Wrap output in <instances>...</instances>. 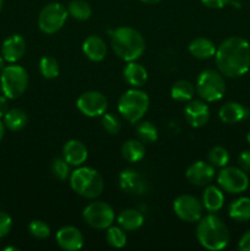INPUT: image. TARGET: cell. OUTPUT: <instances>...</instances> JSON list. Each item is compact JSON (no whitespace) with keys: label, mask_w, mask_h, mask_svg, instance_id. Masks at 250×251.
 <instances>
[{"label":"cell","mask_w":250,"mask_h":251,"mask_svg":"<svg viewBox=\"0 0 250 251\" xmlns=\"http://www.w3.org/2000/svg\"><path fill=\"white\" fill-rule=\"evenodd\" d=\"M218 71L225 77H240L250 69V44L247 39L232 36L218 46L215 54Z\"/></svg>","instance_id":"cell-1"},{"label":"cell","mask_w":250,"mask_h":251,"mask_svg":"<svg viewBox=\"0 0 250 251\" xmlns=\"http://www.w3.org/2000/svg\"><path fill=\"white\" fill-rule=\"evenodd\" d=\"M196 239L205 249L218 251L229 243V229L215 213L202 216L196 226Z\"/></svg>","instance_id":"cell-2"},{"label":"cell","mask_w":250,"mask_h":251,"mask_svg":"<svg viewBox=\"0 0 250 251\" xmlns=\"http://www.w3.org/2000/svg\"><path fill=\"white\" fill-rule=\"evenodd\" d=\"M112 48L123 60L135 61L144 54L146 43L137 29L129 26H122L112 33Z\"/></svg>","instance_id":"cell-3"},{"label":"cell","mask_w":250,"mask_h":251,"mask_svg":"<svg viewBox=\"0 0 250 251\" xmlns=\"http://www.w3.org/2000/svg\"><path fill=\"white\" fill-rule=\"evenodd\" d=\"M71 189L85 199H96L103 193L104 181L102 176L91 167H77L70 174Z\"/></svg>","instance_id":"cell-4"},{"label":"cell","mask_w":250,"mask_h":251,"mask_svg":"<svg viewBox=\"0 0 250 251\" xmlns=\"http://www.w3.org/2000/svg\"><path fill=\"white\" fill-rule=\"evenodd\" d=\"M150 107V97L145 91L139 88H130L120 96L118 100V110L120 115L130 124H137Z\"/></svg>","instance_id":"cell-5"},{"label":"cell","mask_w":250,"mask_h":251,"mask_svg":"<svg viewBox=\"0 0 250 251\" xmlns=\"http://www.w3.org/2000/svg\"><path fill=\"white\" fill-rule=\"evenodd\" d=\"M28 86V74L21 65L11 63L5 66L0 75V87L5 97L9 100H16L21 97Z\"/></svg>","instance_id":"cell-6"},{"label":"cell","mask_w":250,"mask_h":251,"mask_svg":"<svg viewBox=\"0 0 250 251\" xmlns=\"http://www.w3.org/2000/svg\"><path fill=\"white\" fill-rule=\"evenodd\" d=\"M195 91L205 102H217L225 92V82L220 71L206 69L201 71L196 80Z\"/></svg>","instance_id":"cell-7"},{"label":"cell","mask_w":250,"mask_h":251,"mask_svg":"<svg viewBox=\"0 0 250 251\" xmlns=\"http://www.w3.org/2000/svg\"><path fill=\"white\" fill-rule=\"evenodd\" d=\"M69 12L60 2H49L38 15V27L43 33L54 34L63 28Z\"/></svg>","instance_id":"cell-8"},{"label":"cell","mask_w":250,"mask_h":251,"mask_svg":"<svg viewBox=\"0 0 250 251\" xmlns=\"http://www.w3.org/2000/svg\"><path fill=\"white\" fill-rule=\"evenodd\" d=\"M82 217L90 227L96 229H107L114 222L115 213L112 206L107 202L95 201L83 208Z\"/></svg>","instance_id":"cell-9"},{"label":"cell","mask_w":250,"mask_h":251,"mask_svg":"<svg viewBox=\"0 0 250 251\" xmlns=\"http://www.w3.org/2000/svg\"><path fill=\"white\" fill-rule=\"evenodd\" d=\"M217 183L223 191L229 194H242L249 186L247 172L238 167H223L217 176Z\"/></svg>","instance_id":"cell-10"},{"label":"cell","mask_w":250,"mask_h":251,"mask_svg":"<svg viewBox=\"0 0 250 251\" xmlns=\"http://www.w3.org/2000/svg\"><path fill=\"white\" fill-rule=\"evenodd\" d=\"M174 213L179 220L188 223H198L203 216V205L201 201H199L195 196L179 195L173 202Z\"/></svg>","instance_id":"cell-11"},{"label":"cell","mask_w":250,"mask_h":251,"mask_svg":"<svg viewBox=\"0 0 250 251\" xmlns=\"http://www.w3.org/2000/svg\"><path fill=\"white\" fill-rule=\"evenodd\" d=\"M76 107L88 118L102 117L108 108V100L103 93L98 91H87L77 98Z\"/></svg>","instance_id":"cell-12"},{"label":"cell","mask_w":250,"mask_h":251,"mask_svg":"<svg viewBox=\"0 0 250 251\" xmlns=\"http://www.w3.org/2000/svg\"><path fill=\"white\" fill-rule=\"evenodd\" d=\"M119 186L123 191L130 195H144L149 191L145 176L139 171L132 168H126L119 174Z\"/></svg>","instance_id":"cell-13"},{"label":"cell","mask_w":250,"mask_h":251,"mask_svg":"<svg viewBox=\"0 0 250 251\" xmlns=\"http://www.w3.org/2000/svg\"><path fill=\"white\" fill-rule=\"evenodd\" d=\"M215 167L211 163L198 161L191 163L185 172L188 181L196 186H207L215 178Z\"/></svg>","instance_id":"cell-14"},{"label":"cell","mask_w":250,"mask_h":251,"mask_svg":"<svg viewBox=\"0 0 250 251\" xmlns=\"http://www.w3.org/2000/svg\"><path fill=\"white\" fill-rule=\"evenodd\" d=\"M184 115L193 127H201L210 119V107L202 100H191L184 108Z\"/></svg>","instance_id":"cell-15"},{"label":"cell","mask_w":250,"mask_h":251,"mask_svg":"<svg viewBox=\"0 0 250 251\" xmlns=\"http://www.w3.org/2000/svg\"><path fill=\"white\" fill-rule=\"evenodd\" d=\"M56 244L63 250L77 251L83 247V235L74 226H64L56 232Z\"/></svg>","instance_id":"cell-16"},{"label":"cell","mask_w":250,"mask_h":251,"mask_svg":"<svg viewBox=\"0 0 250 251\" xmlns=\"http://www.w3.org/2000/svg\"><path fill=\"white\" fill-rule=\"evenodd\" d=\"M26 53V41L20 34L7 37L1 46V55L7 63H16Z\"/></svg>","instance_id":"cell-17"},{"label":"cell","mask_w":250,"mask_h":251,"mask_svg":"<svg viewBox=\"0 0 250 251\" xmlns=\"http://www.w3.org/2000/svg\"><path fill=\"white\" fill-rule=\"evenodd\" d=\"M88 157L87 147L78 140H69L63 146V158L70 166L80 167Z\"/></svg>","instance_id":"cell-18"},{"label":"cell","mask_w":250,"mask_h":251,"mask_svg":"<svg viewBox=\"0 0 250 251\" xmlns=\"http://www.w3.org/2000/svg\"><path fill=\"white\" fill-rule=\"evenodd\" d=\"M82 51L90 60L102 61L107 55V44L100 36L91 34L83 41Z\"/></svg>","instance_id":"cell-19"},{"label":"cell","mask_w":250,"mask_h":251,"mask_svg":"<svg viewBox=\"0 0 250 251\" xmlns=\"http://www.w3.org/2000/svg\"><path fill=\"white\" fill-rule=\"evenodd\" d=\"M123 75H124V80L126 81L127 85L135 88L142 87L149 78L145 66L136 63V61H127L124 70H123Z\"/></svg>","instance_id":"cell-20"},{"label":"cell","mask_w":250,"mask_h":251,"mask_svg":"<svg viewBox=\"0 0 250 251\" xmlns=\"http://www.w3.org/2000/svg\"><path fill=\"white\" fill-rule=\"evenodd\" d=\"M202 205L207 212L216 213L225 205V195L221 188L215 185H207L202 194Z\"/></svg>","instance_id":"cell-21"},{"label":"cell","mask_w":250,"mask_h":251,"mask_svg":"<svg viewBox=\"0 0 250 251\" xmlns=\"http://www.w3.org/2000/svg\"><path fill=\"white\" fill-rule=\"evenodd\" d=\"M188 49L194 58L201 59V60H206V59L215 56L216 50H217L215 43L205 37H198V38L193 39L189 44Z\"/></svg>","instance_id":"cell-22"},{"label":"cell","mask_w":250,"mask_h":251,"mask_svg":"<svg viewBox=\"0 0 250 251\" xmlns=\"http://www.w3.org/2000/svg\"><path fill=\"white\" fill-rule=\"evenodd\" d=\"M218 117L225 124H235L248 117V110L240 103L228 102L220 108Z\"/></svg>","instance_id":"cell-23"},{"label":"cell","mask_w":250,"mask_h":251,"mask_svg":"<svg viewBox=\"0 0 250 251\" xmlns=\"http://www.w3.org/2000/svg\"><path fill=\"white\" fill-rule=\"evenodd\" d=\"M118 225L124 230H136L144 225V215L135 208H126L118 215Z\"/></svg>","instance_id":"cell-24"},{"label":"cell","mask_w":250,"mask_h":251,"mask_svg":"<svg viewBox=\"0 0 250 251\" xmlns=\"http://www.w3.org/2000/svg\"><path fill=\"white\" fill-rule=\"evenodd\" d=\"M145 153H146L145 145L140 140L130 139L122 146V157L129 163H136L141 161L145 157Z\"/></svg>","instance_id":"cell-25"},{"label":"cell","mask_w":250,"mask_h":251,"mask_svg":"<svg viewBox=\"0 0 250 251\" xmlns=\"http://www.w3.org/2000/svg\"><path fill=\"white\" fill-rule=\"evenodd\" d=\"M229 217L237 222H247L250 221V198L243 196L237 199L229 205Z\"/></svg>","instance_id":"cell-26"},{"label":"cell","mask_w":250,"mask_h":251,"mask_svg":"<svg viewBox=\"0 0 250 251\" xmlns=\"http://www.w3.org/2000/svg\"><path fill=\"white\" fill-rule=\"evenodd\" d=\"M28 123V117L25 110L19 108H12L4 115V125L11 131H20L24 129Z\"/></svg>","instance_id":"cell-27"},{"label":"cell","mask_w":250,"mask_h":251,"mask_svg":"<svg viewBox=\"0 0 250 251\" xmlns=\"http://www.w3.org/2000/svg\"><path fill=\"white\" fill-rule=\"evenodd\" d=\"M195 87L190 81L179 80L173 83L171 88V96L176 102H189L193 100Z\"/></svg>","instance_id":"cell-28"},{"label":"cell","mask_w":250,"mask_h":251,"mask_svg":"<svg viewBox=\"0 0 250 251\" xmlns=\"http://www.w3.org/2000/svg\"><path fill=\"white\" fill-rule=\"evenodd\" d=\"M66 9L69 15L78 21H86L92 15V7L85 0H71Z\"/></svg>","instance_id":"cell-29"},{"label":"cell","mask_w":250,"mask_h":251,"mask_svg":"<svg viewBox=\"0 0 250 251\" xmlns=\"http://www.w3.org/2000/svg\"><path fill=\"white\" fill-rule=\"evenodd\" d=\"M136 135L144 144H152L158 139V130L151 122H139L136 125Z\"/></svg>","instance_id":"cell-30"},{"label":"cell","mask_w":250,"mask_h":251,"mask_svg":"<svg viewBox=\"0 0 250 251\" xmlns=\"http://www.w3.org/2000/svg\"><path fill=\"white\" fill-rule=\"evenodd\" d=\"M105 240H107L108 244L112 248L115 249H122L126 244V233L123 229L122 227H110L107 228V232H105Z\"/></svg>","instance_id":"cell-31"},{"label":"cell","mask_w":250,"mask_h":251,"mask_svg":"<svg viewBox=\"0 0 250 251\" xmlns=\"http://www.w3.org/2000/svg\"><path fill=\"white\" fill-rule=\"evenodd\" d=\"M39 71L44 78H55L59 76V63L50 55L42 56L39 60Z\"/></svg>","instance_id":"cell-32"},{"label":"cell","mask_w":250,"mask_h":251,"mask_svg":"<svg viewBox=\"0 0 250 251\" xmlns=\"http://www.w3.org/2000/svg\"><path fill=\"white\" fill-rule=\"evenodd\" d=\"M208 162L213 167H220L223 168L229 162V153L227 150L222 146H215L208 152Z\"/></svg>","instance_id":"cell-33"},{"label":"cell","mask_w":250,"mask_h":251,"mask_svg":"<svg viewBox=\"0 0 250 251\" xmlns=\"http://www.w3.org/2000/svg\"><path fill=\"white\" fill-rule=\"evenodd\" d=\"M50 172L59 180H65L70 176V164L64 158H54L50 164Z\"/></svg>","instance_id":"cell-34"},{"label":"cell","mask_w":250,"mask_h":251,"mask_svg":"<svg viewBox=\"0 0 250 251\" xmlns=\"http://www.w3.org/2000/svg\"><path fill=\"white\" fill-rule=\"evenodd\" d=\"M28 232L32 237L37 239H46L50 235V227L44 221L34 220L29 222Z\"/></svg>","instance_id":"cell-35"},{"label":"cell","mask_w":250,"mask_h":251,"mask_svg":"<svg viewBox=\"0 0 250 251\" xmlns=\"http://www.w3.org/2000/svg\"><path fill=\"white\" fill-rule=\"evenodd\" d=\"M102 126L108 134L117 135L122 130V122L113 113H104L102 115Z\"/></svg>","instance_id":"cell-36"},{"label":"cell","mask_w":250,"mask_h":251,"mask_svg":"<svg viewBox=\"0 0 250 251\" xmlns=\"http://www.w3.org/2000/svg\"><path fill=\"white\" fill-rule=\"evenodd\" d=\"M12 227V220L6 212L0 211V239L6 237Z\"/></svg>","instance_id":"cell-37"},{"label":"cell","mask_w":250,"mask_h":251,"mask_svg":"<svg viewBox=\"0 0 250 251\" xmlns=\"http://www.w3.org/2000/svg\"><path fill=\"white\" fill-rule=\"evenodd\" d=\"M238 164L244 172L250 173V151H244L238 157Z\"/></svg>","instance_id":"cell-38"},{"label":"cell","mask_w":250,"mask_h":251,"mask_svg":"<svg viewBox=\"0 0 250 251\" xmlns=\"http://www.w3.org/2000/svg\"><path fill=\"white\" fill-rule=\"evenodd\" d=\"M230 1L232 0H201V2L208 9H223Z\"/></svg>","instance_id":"cell-39"},{"label":"cell","mask_w":250,"mask_h":251,"mask_svg":"<svg viewBox=\"0 0 250 251\" xmlns=\"http://www.w3.org/2000/svg\"><path fill=\"white\" fill-rule=\"evenodd\" d=\"M238 249L240 251H250V229L242 235L238 243Z\"/></svg>","instance_id":"cell-40"},{"label":"cell","mask_w":250,"mask_h":251,"mask_svg":"<svg viewBox=\"0 0 250 251\" xmlns=\"http://www.w3.org/2000/svg\"><path fill=\"white\" fill-rule=\"evenodd\" d=\"M9 98L5 97V96H0V119L4 118V115L6 114V112L9 110V103H7Z\"/></svg>","instance_id":"cell-41"},{"label":"cell","mask_w":250,"mask_h":251,"mask_svg":"<svg viewBox=\"0 0 250 251\" xmlns=\"http://www.w3.org/2000/svg\"><path fill=\"white\" fill-rule=\"evenodd\" d=\"M4 135H5V125H4V123L0 120V141L2 140Z\"/></svg>","instance_id":"cell-42"},{"label":"cell","mask_w":250,"mask_h":251,"mask_svg":"<svg viewBox=\"0 0 250 251\" xmlns=\"http://www.w3.org/2000/svg\"><path fill=\"white\" fill-rule=\"evenodd\" d=\"M140 1L145 2V4H158L162 0H140Z\"/></svg>","instance_id":"cell-43"},{"label":"cell","mask_w":250,"mask_h":251,"mask_svg":"<svg viewBox=\"0 0 250 251\" xmlns=\"http://www.w3.org/2000/svg\"><path fill=\"white\" fill-rule=\"evenodd\" d=\"M4 68H5V59L4 56L0 55V71H1Z\"/></svg>","instance_id":"cell-44"},{"label":"cell","mask_w":250,"mask_h":251,"mask_svg":"<svg viewBox=\"0 0 250 251\" xmlns=\"http://www.w3.org/2000/svg\"><path fill=\"white\" fill-rule=\"evenodd\" d=\"M4 251H19V248H15V247H7V248H5Z\"/></svg>","instance_id":"cell-45"},{"label":"cell","mask_w":250,"mask_h":251,"mask_svg":"<svg viewBox=\"0 0 250 251\" xmlns=\"http://www.w3.org/2000/svg\"><path fill=\"white\" fill-rule=\"evenodd\" d=\"M247 141H248V144L250 145V131L248 132V135H247Z\"/></svg>","instance_id":"cell-46"},{"label":"cell","mask_w":250,"mask_h":251,"mask_svg":"<svg viewBox=\"0 0 250 251\" xmlns=\"http://www.w3.org/2000/svg\"><path fill=\"white\" fill-rule=\"evenodd\" d=\"M2 5H4V0H0V11H1L2 9Z\"/></svg>","instance_id":"cell-47"}]
</instances>
